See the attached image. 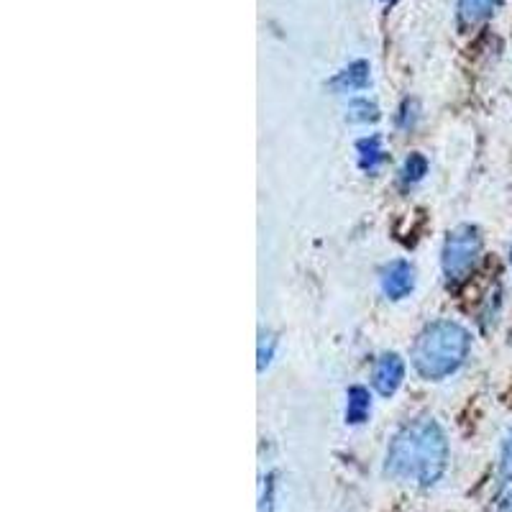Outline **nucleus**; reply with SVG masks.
<instances>
[{
  "instance_id": "1a4fd4ad",
  "label": "nucleus",
  "mask_w": 512,
  "mask_h": 512,
  "mask_svg": "<svg viewBox=\"0 0 512 512\" xmlns=\"http://www.w3.org/2000/svg\"><path fill=\"white\" fill-rule=\"evenodd\" d=\"M356 149H359V164L364 169H374V167H379V164H382L384 152H382V146H379L377 136L359 141V146H356Z\"/></svg>"
},
{
  "instance_id": "9b49d317",
  "label": "nucleus",
  "mask_w": 512,
  "mask_h": 512,
  "mask_svg": "<svg viewBox=\"0 0 512 512\" xmlns=\"http://www.w3.org/2000/svg\"><path fill=\"white\" fill-rule=\"evenodd\" d=\"M425 172H428V162H425V157H420V154H410V159L405 162V167H402L405 182H418Z\"/></svg>"
},
{
  "instance_id": "7ed1b4c3",
  "label": "nucleus",
  "mask_w": 512,
  "mask_h": 512,
  "mask_svg": "<svg viewBox=\"0 0 512 512\" xmlns=\"http://www.w3.org/2000/svg\"><path fill=\"white\" fill-rule=\"evenodd\" d=\"M482 251V236L474 226H459L443 244V274L448 282H461L472 272Z\"/></svg>"
},
{
  "instance_id": "423d86ee",
  "label": "nucleus",
  "mask_w": 512,
  "mask_h": 512,
  "mask_svg": "<svg viewBox=\"0 0 512 512\" xmlns=\"http://www.w3.org/2000/svg\"><path fill=\"white\" fill-rule=\"evenodd\" d=\"M369 410H372V400H369V392L364 387H351L349 390V405H346V423L359 425L369 418Z\"/></svg>"
},
{
  "instance_id": "dca6fc26",
  "label": "nucleus",
  "mask_w": 512,
  "mask_h": 512,
  "mask_svg": "<svg viewBox=\"0 0 512 512\" xmlns=\"http://www.w3.org/2000/svg\"><path fill=\"white\" fill-rule=\"evenodd\" d=\"M510 264H512V249H510Z\"/></svg>"
},
{
  "instance_id": "2eb2a0df",
  "label": "nucleus",
  "mask_w": 512,
  "mask_h": 512,
  "mask_svg": "<svg viewBox=\"0 0 512 512\" xmlns=\"http://www.w3.org/2000/svg\"><path fill=\"white\" fill-rule=\"evenodd\" d=\"M272 351H274V336H262L259 341V369H264L272 361Z\"/></svg>"
},
{
  "instance_id": "6e6552de",
  "label": "nucleus",
  "mask_w": 512,
  "mask_h": 512,
  "mask_svg": "<svg viewBox=\"0 0 512 512\" xmlns=\"http://www.w3.org/2000/svg\"><path fill=\"white\" fill-rule=\"evenodd\" d=\"M500 0H459V16L464 24H477L495 11Z\"/></svg>"
},
{
  "instance_id": "9d476101",
  "label": "nucleus",
  "mask_w": 512,
  "mask_h": 512,
  "mask_svg": "<svg viewBox=\"0 0 512 512\" xmlns=\"http://www.w3.org/2000/svg\"><path fill=\"white\" fill-rule=\"evenodd\" d=\"M346 116H349V121H354V123H369V121H377L379 111L372 100L359 98V100H351Z\"/></svg>"
},
{
  "instance_id": "4468645a",
  "label": "nucleus",
  "mask_w": 512,
  "mask_h": 512,
  "mask_svg": "<svg viewBox=\"0 0 512 512\" xmlns=\"http://www.w3.org/2000/svg\"><path fill=\"white\" fill-rule=\"evenodd\" d=\"M274 507V474H269L262 484V505H259V512H272Z\"/></svg>"
},
{
  "instance_id": "0eeeda50",
  "label": "nucleus",
  "mask_w": 512,
  "mask_h": 512,
  "mask_svg": "<svg viewBox=\"0 0 512 512\" xmlns=\"http://www.w3.org/2000/svg\"><path fill=\"white\" fill-rule=\"evenodd\" d=\"M333 85L341 90H364L369 85V64L367 62L349 64V67L336 77Z\"/></svg>"
},
{
  "instance_id": "f8f14e48",
  "label": "nucleus",
  "mask_w": 512,
  "mask_h": 512,
  "mask_svg": "<svg viewBox=\"0 0 512 512\" xmlns=\"http://www.w3.org/2000/svg\"><path fill=\"white\" fill-rule=\"evenodd\" d=\"M500 477H502V482H505V479H512V428H510V433H507L505 443H502Z\"/></svg>"
},
{
  "instance_id": "f03ea898",
  "label": "nucleus",
  "mask_w": 512,
  "mask_h": 512,
  "mask_svg": "<svg viewBox=\"0 0 512 512\" xmlns=\"http://www.w3.org/2000/svg\"><path fill=\"white\" fill-rule=\"evenodd\" d=\"M469 354V333L454 320L431 323L413 346V367L425 379L454 374Z\"/></svg>"
},
{
  "instance_id": "ddd939ff",
  "label": "nucleus",
  "mask_w": 512,
  "mask_h": 512,
  "mask_svg": "<svg viewBox=\"0 0 512 512\" xmlns=\"http://www.w3.org/2000/svg\"><path fill=\"white\" fill-rule=\"evenodd\" d=\"M495 512H512V479L502 482L500 495L495 500Z\"/></svg>"
},
{
  "instance_id": "20e7f679",
  "label": "nucleus",
  "mask_w": 512,
  "mask_h": 512,
  "mask_svg": "<svg viewBox=\"0 0 512 512\" xmlns=\"http://www.w3.org/2000/svg\"><path fill=\"white\" fill-rule=\"evenodd\" d=\"M402 377H405V364H402L400 356L384 354L382 359L377 361V367H374V374H372L374 390H377L382 397L395 395L397 387L402 384Z\"/></svg>"
},
{
  "instance_id": "39448f33",
  "label": "nucleus",
  "mask_w": 512,
  "mask_h": 512,
  "mask_svg": "<svg viewBox=\"0 0 512 512\" xmlns=\"http://www.w3.org/2000/svg\"><path fill=\"white\" fill-rule=\"evenodd\" d=\"M415 287V269L408 262H392L382 272V292L390 300L408 297Z\"/></svg>"
},
{
  "instance_id": "f257e3e1",
  "label": "nucleus",
  "mask_w": 512,
  "mask_h": 512,
  "mask_svg": "<svg viewBox=\"0 0 512 512\" xmlns=\"http://www.w3.org/2000/svg\"><path fill=\"white\" fill-rule=\"evenodd\" d=\"M448 441L433 418H418L405 425L387 448L384 474L395 482L433 487L446 472Z\"/></svg>"
}]
</instances>
